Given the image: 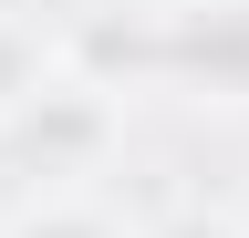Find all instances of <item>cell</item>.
<instances>
[{"instance_id":"8992f818","label":"cell","mask_w":249,"mask_h":238,"mask_svg":"<svg viewBox=\"0 0 249 238\" xmlns=\"http://www.w3.org/2000/svg\"><path fill=\"white\" fill-rule=\"evenodd\" d=\"M0 187H11V176H0ZM0 218H11V197H0Z\"/></svg>"},{"instance_id":"7a4b0ae2","label":"cell","mask_w":249,"mask_h":238,"mask_svg":"<svg viewBox=\"0 0 249 238\" xmlns=\"http://www.w3.org/2000/svg\"><path fill=\"white\" fill-rule=\"evenodd\" d=\"M156 83L187 104H249V0L156 11Z\"/></svg>"},{"instance_id":"3957f363","label":"cell","mask_w":249,"mask_h":238,"mask_svg":"<svg viewBox=\"0 0 249 238\" xmlns=\"http://www.w3.org/2000/svg\"><path fill=\"white\" fill-rule=\"evenodd\" d=\"M0 238H145L124 207H104L93 187H52V197H11Z\"/></svg>"},{"instance_id":"277c9868","label":"cell","mask_w":249,"mask_h":238,"mask_svg":"<svg viewBox=\"0 0 249 238\" xmlns=\"http://www.w3.org/2000/svg\"><path fill=\"white\" fill-rule=\"evenodd\" d=\"M52 73H62V42L42 32V21H0V114H11V104H31Z\"/></svg>"},{"instance_id":"6da1fadb","label":"cell","mask_w":249,"mask_h":238,"mask_svg":"<svg viewBox=\"0 0 249 238\" xmlns=\"http://www.w3.org/2000/svg\"><path fill=\"white\" fill-rule=\"evenodd\" d=\"M114 145H124V104H114V94H93L83 73H52L31 104H11V114H0V176H11L21 197L93 187Z\"/></svg>"},{"instance_id":"5b68a950","label":"cell","mask_w":249,"mask_h":238,"mask_svg":"<svg viewBox=\"0 0 249 238\" xmlns=\"http://www.w3.org/2000/svg\"><path fill=\"white\" fill-rule=\"evenodd\" d=\"M145 238H249V228L229 218V207H177V218H166V228H145Z\"/></svg>"}]
</instances>
